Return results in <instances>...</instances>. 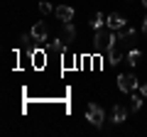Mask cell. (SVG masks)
<instances>
[{"label": "cell", "mask_w": 147, "mask_h": 137, "mask_svg": "<svg viewBox=\"0 0 147 137\" xmlns=\"http://www.w3.org/2000/svg\"><path fill=\"white\" fill-rule=\"evenodd\" d=\"M105 25H108L110 30H120V27L127 25V20L123 15H118V12H113V15H108V22H105Z\"/></svg>", "instance_id": "ba28073f"}, {"label": "cell", "mask_w": 147, "mask_h": 137, "mask_svg": "<svg viewBox=\"0 0 147 137\" xmlns=\"http://www.w3.org/2000/svg\"><path fill=\"white\" fill-rule=\"evenodd\" d=\"M39 12H42V15H49V12H52V5H49L47 0H42V3H39Z\"/></svg>", "instance_id": "9a60e30c"}, {"label": "cell", "mask_w": 147, "mask_h": 137, "mask_svg": "<svg viewBox=\"0 0 147 137\" xmlns=\"http://www.w3.org/2000/svg\"><path fill=\"white\" fill-rule=\"evenodd\" d=\"M140 56H142V52H140L137 47H130V49H127V64H130V66H137Z\"/></svg>", "instance_id": "7c38bea8"}, {"label": "cell", "mask_w": 147, "mask_h": 137, "mask_svg": "<svg viewBox=\"0 0 147 137\" xmlns=\"http://www.w3.org/2000/svg\"><path fill=\"white\" fill-rule=\"evenodd\" d=\"M120 56H123V47L120 44H113V47L108 49V54H105V64L115 66V64H120Z\"/></svg>", "instance_id": "5b68a950"}, {"label": "cell", "mask_w": 147, "mask_h": 137, "mask_svg": "<svg viewBox=\"0 0 147 137\" xmlns=\"http://www.w3.org/2000/svg\"><path fill=\"white\" fill-rule=\"evenodd\" d=\"M113 44H118V34H115V30H110L108 25L100 27V30H96V39H93V52H96V54L108 52Z\"/></svg>", "instance_id": "6da1fadb"}, {"label": "cell", "mask_w": 147, "mask_h": 137, "mask_svg": "<svg viewBox=\"0 0 147 137\" xmlns=\"http://www.w3.org/2000/svg\"><path fill=\"white\" fill-rule=\"evenodd\" d=\"M118 88H120L123 93H132V91L140 88V83H137L135 74H120L118 76Z\"/></svg>", "instance_id": "3957f363"}, {"label": "cell", "mask_w": 147, "mask_h": 137, "mask_svg": "<svg viewBox=\"0 0 147 137\" xmlns=\"http://www.w3.org/2000/svg\"><path fill=\"white\" fill-rule=\"evenodd\" d=\"M142 5H145V7H147V0H142Z\"/></svg>", "instance_id": "ac0fdd59"}, {"label": "cell", "mask_w": 147, "mask_h": 137, "mask_svg": "<svg viewBox=\"0 0 147 137\" xmlns=\"http://www.w3.org/2000/svg\"><path fill=\"white\" fill-rule=\"evenodd\" d=\"M44 59H47V52H42V49H32V66H34V68H44Z\"/></svg>", "instance_id": "30bf717a"}, {"label": "cell", "mask_w": 147, "mask_h": 137, "mask_svg": "<svg viewBox=\"0 0 147 137\" xmlns=\"http://www.w3.org/2000/svg\"><path fill=\"white\" fill-rule=\"evenodd\" d=\"M140 93H142V95H145V98H147V81H145V83L140 86Z\"/></svg>", "instance_id": "2e32d148"}, {"label": "cell", "mask_w": 147, "mask_h": 137, "mask_svg": "<svg viewBox=\"0 0 147 137\" xmlns=\"http://www.w3.org/2000/svg\"><path fill=\"white\" fill-rule=\"evenodd\" d=\"M105 22H108V15H103V12H96V15L91 17V27H93V30L105 27Z\"/></svg>", "instance_id": "8fae6325"}, {"label": "cell", "mask_w": 147, "mask_h": 137, "mask_svg": "<svg viewBox=\"0 0 147 137\" xmlns=\"http://www.w3.org/2000/svg\"><path fill=\"white\" fill-rule=\"evenodd\" d=\"M142 98H145L142 93H135V91L130 93V108H132V113H135V110H140V108H142Z\"/></svg>", "instance_id": "4fadbf2b"}, {"label": "cell", "mask_w": 147, "mask_h": 137, "mask_svg": "<svg viewBox=\"0 0 147 137\" xmlns=\"http://www.w3.org/2000/svg\"><path fill=\"white\" fill-rule=\"evenodd\" d=\"M142 34L147 37V15H145V22H142Z\"/></svg>", "instance_id": "e0dca14e"}, {"label": "cell", "mask_w": 147, "mask_h": 137, "mask_svg": "<svg viewBox=\"0 0 147 137\" xmlns=\"http://www.w3.org/2000/svg\"><path fill=\"white\" fill-rule=\"evenodd\" d=\"M54 12H57V17L61 22H71L74 20V7H69V5H59Z\"/></svg>", "instance_id": "9c48e42d"}, {"label": "cell", "mask_w": 147, "mask_h": 137, "mask_svg": "<svg viewBox=\"0 0 147 137\" xmlns=\"http://www.w3.org/2000/svg\"><path fill=\"white\" fill-rule=\"evenodd\" d=\"M30 32H32V37H34V42H47V37H49L47 22H34V27Z\"/></svg>", "instance_id": "277c9868"}, {"label": "cell", "mask_w": 147, "mask_h": 137, "mask_svg": "<svg viewBox=\"0 0 147 137\" xmlns=\"http://www.w3.org/2000/svg\"><path fill=\"white\" fill-rule=\"evenodd\" d=\"M74 37H76V27H74V20L71 22H64V32H61V42L64 44H71L74 42Z\"/></svg>", "instance_id": "8992f818"}, {"label": "cell", "mask_w": 147, "mask_h": 137, "mask_svg": "<svg viewBox=\"0 0 147 137\" xmlns=\"http://www.w3.org/2000/svg\"><path fill=\"white\" fill-rule=\"evenodd\" d=\"M86 120H88L93 127H103V120H105L103 108L96 105V103H88V108H86Z\"/></svg>", "instance_id": "7a4b0ae2"}, {"label": "cell", "mask_w": 147, "mask_h": 137, "mask_svg": "<svg viewBox=\"0 0 147 137\" xmlns=\"http://www.w3.org/2000/svg\"><path fill=\"white\" fill-rule=\"evenodd\" d=\"M110 118H113V122L115 125H120V122H125V118H127V108L125 105H113V113H110Z\"/></svg>", "instance_id": "52a82bcc"}, {"label": "cell", "mask_w": 147, "mask_h": 137, "mask_svg": "<svg viewBox=\"0 0 147 137\" xmlns=\"http://www.w3.org/2000/svg\"><path fill=\"white\" fill-rule=\"evenodd\" d=\"M47 52H57V54H64V52H66V44H64L61 39H54V42H49Z\"/></svg>", "instance_id": "5bb4252c"}]
</instances>
